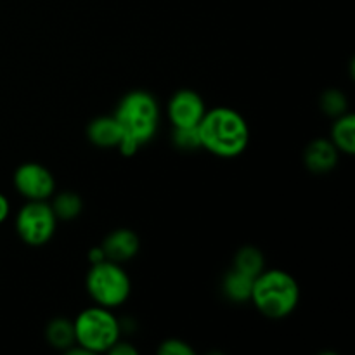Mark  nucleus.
I'll use <instances>...</instances> for the list:
<instances>
[{"label": "nucleus", "mask_w": 355, "mask_h": 355, "mask_svg": "<svg viewBox=\"0 0 355 355\" xmlns=\"http://www.w3.org/2000/svg\"><path fill=\"white\" fill-rule=\"evenodd\" d=\"M338 149L335 148L331 141L328 139H315L305 148L304 162L309 172L318 173H329L338 163Z\"/></svg>", "instance_id": "nucleus-10"}, {"label": "nucleus", "mask_w": 355, "mask_h": 355, "mask_svg": "<svg viewBox=\"0 0 355 355\" xmlns=\"http://www.w3.org/2000/svg\"><path fill=\"white\" fill-rule=\"evenodd\" d=\"M75 343L83 347L89 354L110 352L111 347L121 338V322L113 314V309L94 307L85 309L73 322Z\"/></svg>", "instance_id": "nucleus-4"}, {"label": "nucleus", "mask_w": 355, "mask_h": 355, "mask_svg": "<svg viewBox=\"0 0 355 355\" xmlns=\"http://www.w3.org/2000/svg\"><path fill=\"white\" fill-rule=\"evenodd\" d=\"M9 214H10L9 200H7V198L0 193V224H3V222L7 220Z\"/></svg>", "instance_id": "nucleus-22"}, {"label": "nucleus", "mask_w": 355, "mask_h": 355, "mask_svg": "<svg viewBox=\"0 0 355 355\" xmlns=\"http://www.w3.org/2000/svg\"><path fill=\"white\" fill-rule=\"evenodd\" d=\"M331 142L338 151L345 155L355 153V116L352 113H343L335 118L331 128Z\"/></svg>", "instance_id": "nucleus-13"}, {"label": "nucleus", "mask_w": 355, "mask_h": 355, "mask_svg": "<svg viewBox=\"0 0 355 355\" xmlns=\"http://www.w3.org/2000/svg\"><path fill=\"white\" fill-rule=\"evenodd\" d=\"M14 187L28 201H47L55 191V180L51 170L40 163H23L14 172Z\"/></svg>", "instance_id": "nucleus-7"}, {"label": "nucleus", "mask_w": 355, "mask_h": 355, "mask_svg": "<svg viewBox=\"0 0 355 355\" xmlns=\"http://www.w3.org/2000/svg\"><path fill=\"white\" fill-rule=\"evenodd\" d=\"M58 217L47 201H28L16 215V232L26 245L44 246L54 236Z\"/></svg>", "instance_id": "nucleus-6"}, {"label": "nucleus", "mask_w": 355, "mask_h": 355, "mask_svg": "<svg viewBox=\"0 0 355 355\" xmlns=\"http://www.w3.org/2000/svg\"><path fill=\"white\" fill-rule=\"evenodd\" d=\"M45 338L54 349L68 350L75 345V326L68 319H52L45 328Z\"/></svg>", "instance_id": "nucleus-14"}, {"label": "nucleus", "mask_w": 355, "mask_h": 355, "mask_svg": "<svg viewBox=\"0 0 355 355\" xmlns=\"http://www.w3.org/2000/svg\"><path fill=\"white\" fill-rule=\"evenodd\" d=\"M52 210H54L58 220L71 222L80 217L83 210V201L78 194L66 191V193H59L51 203Z\"/></svg>", "instance_id": "nucleus-15"}, {"label": "nucleus", "mask_w": 355, "mask_h": 355, "mask_svg": "<svg viewBox=\"0 0 355 355\" xmlns=\"http://www.w3.org/2000/svg\"><path fill=\"white\" fill-rule=\"evenodd\" d=\"M319 106H321L322 113L336 118L340 114L347 113V97L338 89H328L322 92L321 99H319Z\"/></svg>", "instance_id": "nucleus-17"}, {"label": "nucleus", "mask_w": 355, "mask_h": 355, "mask_svg": "<svg viewBox=\"0 0 355 355\" xmlns=\"http://www.w3.org/2000/svg\"><path fill=\"white\" fill-rule=\"evenodd\" d=\"M158 354L162 355H194V349L182 340H166L159 345Z\"/></svg>", "instance_id": "nucleus-19"}, {"label": "nucleus", "mask_w": 355, "mask_h": 355, "mask_svg": "<svg viewBox=\"0 0 355 355\" xmlns=\"http://www.w3.org/2000/svg\"><path fill=\"white\" fill-rule=\"evenodd\" d=\"M198 132L201 148L218 158H236L248 148V121L232 107L218 106L207 110L198 125Z\"/></svg>", "instance_id": "nucleus-1"}, {"label": "nucleus", "mask_w": 355, "mask_h": 355, "mask_svg": "<svg viewBox=\"0 0 355 355\" xmlns=\"http://www.w3.org/2000/svg\"><path fill=\"white\" fill-rule=\"evenodd\" d=\"M205 113L207 104L203 97L189 89L177 90L166 106V114L173 127H198Z\"/></svg>", "instance_id": "nucleus-8"}, {"label": "nucleus", "mask_w": 355, "mask_h": 355, "mask_svg": "<svg viewBox=\"0 0 355 355\" xmlns=\"http://www.w3.org/2000/svg\"><path fill=\"white\" fill-rule=\"evenodd\" d=\"M103 260H107L106 259V253H104V250H103V246H96V248H92L89 252V262L92 263H99V262H103Z\"/></svg>", "instance_id": "nucleus-21"}, {"label": "nucleus", "mask_w": 355, "mask_h": 355, "mask_svg": "<svg viewBox=\"0 0 355 355\" xmlns=\"http://www.w3.org/2000/svg\"><path fill=\"white\" fill-rule=\"evenodd\" d=\"M172 142L180 151H196L201 148L198 127H173Z\"/></svg>", "instance_id": "nucleus-18"}, {"label": "nucleus", "mask_w": 355, "mask_h": 355, "mask_svg": "<svg viewBox=\"0 0 355 355\" xmlns=\"http://www.w3.org/2000/svg\"><path fill=\"white\" fill-rule=\"evenodd\" d=\"M87 293L94 304L106 309H116L128 300L132 291L130 277L121 263L103 260L94 263L85 277Z\"/></svg>", "instance_id": "nucleus-5"}, {"label": "nucleus", "mask_w": 355, "mask_h": 355, "mask_svg": "<svg viewBox=\"0 0 355 355\" xmlns=\"http://www.w3.org/2000/svg\"><path fill=\"white\" fill-rule=\"evenodd\" d=\"M250 302L266 318L284 319L298 307L300 286L286 270L263 269L253 281Z\"/></svg>", "instance_id": "nucleus-2"}, {"label": "nucleus", "mask_w": 355, "mask_h": 355, "mask_svg": "<svg viewBox=\"0 0 355 355\" xmlns=\"http://www.w3.org/2000/svg\"><path fill=\"white\" fill-rule=\"evenodd\" d=\"M101 246H103L107 260L125 263L137 255L139 248H141V241H139V236L132 229L121 227L110 232Z\"/></svg>", "instance_id": "nucleus-9"}, {"label": "nucleus", "mask_w": 355, "mask_h": 355, "mask_svg": "<svg viewBox=\"0 0 355 355\" xmlns=\"http://www.w3.org/2000/svg\"><path fill=\"white\" fill-rule=\"evenodd\" d=\"M113 116L116 118L123 137L144 146L158 132L159 106L148 90H132L121 97Z\"/></svg>", "instance_id": "nucleus-3"}, {"label": "nucleus", "mask_w": 355, "mask_h": 355, "mask_svg": "<svg viewBox=\"0 0 355 355\" xmlns=\"http://www.w3.org/2000/svg\"><path fill=\"white\" fill-rule=\"evenodd\" d=\"M110 354L113 355H137V349L134 345H130L128 342H121L118 340L113 347L110 349Z\"/></svg>", "instance_id": "nucleus-20"}, {"label": "nucleus", "mask_w": 355, "mask_h": 355, "mask_svg": "<svg viewBox=\"0 0 355 355\" xmlns=\"http://www.w3.org/2000/svg\"><path fill=\"white\" fill-rule=\"evenodd\" d=\"M234 269L241 270V272L248 274L252 277H257L266 269L263 253L255 246H243L234 257Z\"/></svg>", "instance_id": "nucleus-16"}, {"label": "nucleus", "mask_w": 355, "mask_h": 355, "mask_svg": "<svg viewBox=\"0 0 355 355\" xmlns=\"http://www.w3.org/2000/svg\"><path fill=\"white\" fill-rule=\"evenodd\" d=\"M87 137L97 148H116L123 132L114 116H97L87 127Z\"/></svg>", "instance_id": "nucleus-11"}, {"label": "nucleus", "mask_w": 355, "mask_h": 355, "mask_svg": "<svg viewBox=\"0 0 355 355\" xmlns=\"http://www.w3.org/2000/svg\"><path fill=\"white\" fill-rule=\"evenodd\" d=\"M253 281H255V277L248 276V274L241 272V270L232 267V270H229L224 276L222 291H224V295L229 300L236 302V304L250 302V298H252Z\"/></svg>", "instance_id": "nucleus-12"}]
</instances>
